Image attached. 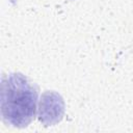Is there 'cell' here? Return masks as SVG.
I'll use <instances>...</instances> for the list:
<instances>
[{"label":"cell","instance_id":"1","mask_svg":"<svg viewBox=\"0 0 133 133\" xmlns=\"http://www.w3.org/2000/svg\"><path fill=\"white\" fill-rule=\"evenodd\" d=\"M37 89L22 74L0 75V119L7 126L24 128L36 111Z\"/></svg>","mask_w":133,"mask_h":133},{"label":"cell","instance_id":"2","mask_svg":"<svg viewBox=\"0 0 133 133\" xmlns=\"http://www.w3.org/2000/svg\"><path fill=\"white\" fill-rule=\"evenodd\" d=\"M63 111L64 103L58 94L54 91H47L42 96L38 109V118L43 124H45V126L58 123L63 115Z\"/></svg>","mask_w":133,"mask_h":133}]
</instances>
